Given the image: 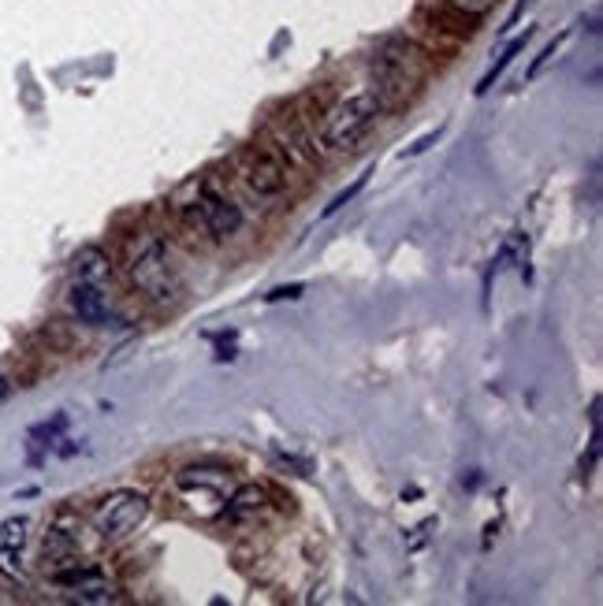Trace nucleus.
Here are the masks:
<instances>
[{"label": "nucleus", "mask_w": 603, "mask_h": 606, "mask_svg": "<svg viewBox=\"0 0 603 606\" xmlns=\"http://www.w3.org/2000/svg\"><path fill=\"white\" fill-rule=\"evenodd\" d=\"M526 41H529V31H526V34H521V38H515V41H510V45H507V49H503V57L496 60V68H492V71H489V75H484V78H481V86H477V94H489V89H492V86H496V78L503 75V71H507V68H510V63H515V57H518V52H521V49H526Z\"/></svg>", "instance_id": "obj_10"}, {"label": "nucleus", "mask_w": 603, "mask_h": 606, "mask_svg": "<svg viewBox=\"0 0 603 606\" xmlns=\"http://www.w3.org/2000/svg\"><path fill=\"white\" fill-rule=\"evenodd\" d=\"M365 183H369V175H358V179H354V186H347L343 194L331 197V205H328V209H324V216H336L339 209H347V205L354 202L358 194H362V186H365Z\"/></svg>", "instance_id": "obj_11"}, {"label": "nucleus", "mask_w": 603, "mask_h": 606, "mask_svg": "<svg viewBox=\"0 0 603 606\" xmlns=\"http://www.w3.org/2000/svg\"><path fill=\"white\" fill-rule=\"evenodd\" d=\"M376 108H381L376 94H354V97H347V101H339L328 112V123H324V142H328L331 149L354 146V142L369 131V123L376 120Z\"/></svg>", "instance_id": "obj_1"}, {"label": "nucleus", "mask_w": 603, "mask_h": 606, "mask_svg": "<svg viewBox=\"0 0 603 606\" xmlns=\"http://www.w3.org/2000/svg\"><path fill=\"white\" fill-rule=\"evenodd\" d=\"M202 220H205V228L216 234V239H228V234L239 231L242 213H239V205L228 202V197L205 190V194H202Z\"/></svg>", "instance_id": "obj_5"}, {"label": "nucleus", "mask_w": 603, "mask_h": 606, "mask_svg": "<svg viewBox=\"0 0 603 606\" xmlns=\"http://www.w3.org/2000/svg\"><path fill=\"white\" fill-rule=\"evenodd\" d=\"M71 310H75L79 320H86V324H105L108 316H112L108 298L101 294L97 283H75V291H71Z\"/></svg>", "instance_id": "obj_6"}, {"label": "nucleus", "mask_w": 603, "mask_h": 606, "mask_svg": "<svg viewBox=\"0 0 603 606\" xmlns=\"http://www.w3.org/2000/svg\"><path fill=\"white\" fill-rule=\"evenodd\" d=\"M436 138H439V126H436V131H432V134H425V138H418V142H413L410 149H402V157H418V153H425V149H429Z\"/></svg>", "instance_id": "obj_13"}, {"label": "nucleus", "mask_w": 603, "mask_h": 606, "mask_svg": "<svg viewBox=\"0 0 603 606\" xmlns=\"http://www.w3.org/2000/svg\"><path fill=\"white\" fill-rule=\"evenodd\" d=\"M71 268H75L79 283H101V279L112 276V265H108V257L97 246L79 250L75 260H71Z\"/></svg>", "instance_id": "obj_7"}, {"label": "nucleus", "mask_w": 603, "mask_h": 606, "mask_svg": "<svg viewBox=\"0 0 603 606\" xmlns=\"http://www.w3.org/2000/svg\"><path fill=\"white\" fill-rule=\"evenodd\" d=\"M26 529H31L26 518H8L0 524V555H20L26 544Z\"/></svg>", "instance_id": "obj_9"}, {"label": "nucleus", "mask_w": 603, "mask_h": 606, "mask_svg": "<svg viewBox=\"0 0 603 606\" xmlns=\"http://www.w3.org/2000/svg\"><path fill=\"white\" fill-rule=\"evenodd\" d=\"M261 510H265V492H261L257 484L239 487V492L231 495V502H228L231 518H250V513H261Z\"/></svg>", "instance_id": "obj_8"}, {"label": "nucleus", "mask_w": 603, "mask_h": 606, "mask_svg": "<svg viewBox=\"0 0 603 606\" xmlns=\"http://www.w3.org/2000/svg\"><path fill=\"white\" fill-rule=\"evenodd\" d=\"M451 4L458 8V12H466V15H484L492 4H496V0H451Z\"/></svg>", "instance_id": "obj_12"}, {"label": "nucleus", "mask_w": 603, "mask_h": 606, "mask_svg": "<svg viewBox=\"0 0 603 606\" xmlns=\"http://www.w3.org/2000/svg\"><path fill=\"white\" fill-rule=\"evenodd\" d=\"M131 279H134V287H142V291H146L149 298H157V302L176 298V279H172V272H168V253L160 242H149V246L134 257Z\"/></svg>", "instance_id": "obj_3"}, {"label": "nucleus", "mask_w": 603, "mask_h": 606, "mask_svg": "<svg viewBox=\"0 0 603 606\" xmlns=\"http://www.w3.org/2000/svg\"><path fill=\"white\" fill-rule=\"evenodd\" d=\"M284 298H291V302H294V298H302V283L280 287V291H273V294H268V302H284Z\"/></svg>", "instance_id": "obj_14"}, {"label": "nucleus", "mask_w": 603, "mask_h": 606, "mask_svg": "<svg viewBox=\"0 0 603 606\" xmlns=\"http://www.w3.org/2000/svg\"><path fill=\"white\" fill-rule=\"evenodd\" d=\"M149 513V499L142 492H116L97 506L94 521L105 536H128V532L138 529Z\"/></svg>", "instance_id": "obj_2"}, {"label": "nucleus", "mask_w": 603, "mask_h": 606, "mask_svg": "<svg viewBox=\"0 0 603 606\" xmlns=\"http://www.w3.org/2000/svg\"><path fill=\"white\" fill-rule=\"evenodd\" d=\"M246 186L254 190L257 197H276L287 186L284 165L268 157V153H261V149L246 153Z\"/></svg>", "instance_id": "obj_4"}, {"label": "nucleus", "mask_w": 603, "mask_h": 606, "mask_svg": "<svg viewBox=\"0 0 603 606\" xmlns=\"http://www.w3.org/2000/svg\"><path fill=\"white\" fill-rule=\"evenodd\" d=\"M8 391H12V384H8V379L0 376V398H8Z\"/></svg>", "instance_id": "obj_15"}]
</instances>
